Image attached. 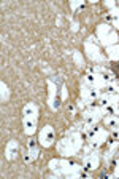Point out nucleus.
I'll list each match as a JSON object with an SVG mask.
<instances>
[{
	"mask_svg": "<svg viewBox=\"0 0 119 179\" xmlns=\"http://www.w3.org/2000/svg\"><path fill=\"white\" fill-rule=\"evenodd\" d=\"M97 168V158H94V157H89V158L84 160V165H83V170L86 171H92Z\"/></svg>",
	"mask_w": 119,
	"mask_h": 179,
	"instance_id": "obj_5",
	"label": "nucleus"
},
{
	"mask_svg": "<svg viewBox=\"0 0 119 179\" xmlns=\"http://www.w3.org/2000/svg\"><path fill=\"white\" fill-rule=\"evenodd\" d=\"M37 122H38L37 106L33 103L26 104V107H24V133L27 136H32L37 131Z\"/></svg>",
	"mask_w": 119,
	"mask_h": 179,
	"instance_id": "obj_1",
	"label": "nucleus"
},
{
	"mask_svg": "<svg viewBox=\"0 0 119 179\" xmlns=\"http://www.w3.org/2000/svg\"><path fill=\"white\" fill-rule=\"evenodd\" d=\"M105 112H106V117H114V114H116V112H114V107H113V106H106V107H105Z\"/></svg>",
	"mask_w": 119,
	"mask_h": 179,
	"instance_id": "obj_11",
	"label": "nucleus"
},
{
	"mask_svg": "<svg viewBox=\"0 0 119 179\" xmlns=\"http://www.w3.org/2000/svg\"><path fill=\"white\" fill-rule=\"evenodd\" d=\"M110 166H111V168H113V170H114V168H116V166H117V160H116V158H114V160H113V161H111V165H110Z\"/></svg>",
	"mask_w": 119,
	"mask_h": 179,
	"instance_id": "obj_15",
	"label": "nucleus"
},
{
	"mask_svg": "<svg viewBox=\"0 0 119 179\" xmlns=\"http://www.w3.org/2000/svg\"><path fill=\"white\" fill-rule=\"evenodd\" d=\"M89 98H90V101H94V99H97L99 98V93H97V90H89Z\"/></svg>",
	"mask_w": 119,
	"mask_h": 179,
	"instance_id": "obj_12",
	"label": "nucleus"
},
{
	"mask_svg": "<svg viewBox=\"0 0 119 179\" xmlns=\"http://www.w3.org/2000/svg\"><path fill=\"white\" fill-rule=\"evenodd\" d=\"M116 160H117V163H119V152H117V155H116Z\"/></svg>",
	"mask_w": 119,
	"mask_h": 179,
	"instance_id": "obj_20",
	"label": "nucleus"
},
{
	"mask_svg": "<svg viewBox=\"0 0 119 179\" xmlns=\"http://www.w3.org/2000/svg\"><path fill=\"white\" fill-rule=\"evenodd\" d=\"M86 122H87V123H92V117H90V115H89V117H87V119H86Z\"/></svg>",
	"mask_w": 119,
	"mask_h": 179,
	"instance_id": "obj_17",
	"label": "nucleus"
},
{
	"mask_svg": "<svg viewBox=\"0 0 119 179\" xmlns=\"http://www.w3.org/2000/svg\"><path fill=\"white\" fill-rule=\"evenodd\" d=\"M18 152H19V144L16 142V141H11L7 145V157H8L10 160H14L16 155H18Z\"/></svg>",
	"mask_w": 119,
	"mask_h": 179,
	"instance_id": "obj_3",
	"label": "nucleus"
},
{
	"mask_svg": "<svg viewBox=\"0 0 119 179\" xmlns=\"http://www.w3.org/2000/svg\"><path fill=\"white\" fill-rule=\"evenodd\" d=\"M106 94H114L116 93V86L113 85V83H106V86L105 88H102Z\"/></svg>",
	"mask_w": 119,
	"mask_h": 179,
	"instance_id": "obj_9",
	"label": "nucleus"
},
{
	"mask_svg": "<svg viewBox=\"0 0 119 179\" xmlns=\"http://www.w3.org/2000/svg\"><path fill=\"white\" fill-rule=\"evenodd\" d=\"M117 31H119V26H117Z\"/></svg>",
	"mask_w": 119,
	"mask_h": 179,
	"instance_id": "obj_21",
	"label": "nucleus"
},
{
	"mask_svg": "<svg viewBox=\"0 0 119 179\" xmlns=\"http://www.w3.org/2000/svg\"><path fill=\"white\" fill-rule=\"evenodd\" d=\"M102 80L105 83H111V82H114V75H113L111 72H103V74H102Z\"/></svg>",
	"mask_w": 119,
	"mask_h": 179,
	"instance_id": "obj_8",
	"label": "nucleus"
},
{
	"mask_svg": "<svg viewBox=\"0 0 119 179\" xmlns=\"http://www.w3.org/2000/svg\"><path fill=\"white\" fill-rule=\"evenodd\" d=\"M67 114H69L70 117H75V106H73V104L67 106Z\"/></svg>",
	"mask_w": 119,
	"mask_h": 179,
	"instance_id": "obj_13",
	"label": "nucleus"
},
{
	"mask_svg": "<svg viewBox=\"0 0 119 179\" xmlns=\"http://www.w3.org/2000/svg\"><path fill=\"white\" fill-rule=\"evenodd\" d=\"M27 150L30 152V155L33 157V160L37 158V152H38V147H37V139L33 136H29L27 139Z\"/></svg>",
	"mask_w": 119,
	"mask_h": 179,
	"instance_id": "obj_4",
	"label": "nucleus"
},
{
	"mask_svg": "<svg viewBox=\"0 0 119 179\" xmlns=\"http://www.w3.org/2000/svg\"><path fill=\"white\" fill-rule=\"evenodd\" d=\"M86 80H87L89 83H94V82H95V77H94L92 74H87V75H86Z\"/></svg>",
	"mask_w": 119,
	"mask_h": 179,
	"instance_id": "obj_14",
	"label": "nucleus"
},
{
	"mask_svg": "<svg viewBox=\"0 0 119 179\" xmlns=\"http://www.w3.org/2000/svg\"><path fill=\"white\" fill-rule=\"evenodd\" d=\"M99 131H100V126H97V125L89 126V130H87V138H89V139H92V138H94Z\"/></svg>",
	"mask_w": 119,
	"mask_h": 179,
	"instance_id": "obj_7",
	"label": "nucleus"
},
{
	"mask_svg": "<svg viewBox=\"0 0 119 179\" xmlns=\"http://www.w3.org/2000/svg\"><path fill=\"white\" fill-rule=\"evenodd\" d=\"M97 101H99V107H106V106L110 104L108 96H103V98H100V99H97Z\"/></svg>",
	"mask_w": 119,
	"mask_h": 179,
	"instance_id": "obj_10",
	"label": "nucleus"
},
{
	"mask_svg": "<svg viewBox=\"0 0 119 179\" xmlns=\"http://www.w3.org/2000/svg\"><path fill=\"white\" fill-rule=\"evenodd\" d=\"M116 93H119V83H117V85H116Z\"/></svg>",
	"mask_w": 119,
	"mask_h": 179,
	"instance_id": "obj_18",
	"label": "nucleus"
},
{
	"mask_svg": "<svg viewBox=\"0 0 119 179\" xmlns=\"http://www.w3.org/2000/svg\"><path fill=\"white\" fill-rule=\"evenodd\" d=\"M105 125L108 128H111V130H119V120L116 119V117H106Z\"/></svg>",
	"mask_w": 119,
	"mask_h": 179,
	"instance_id": "obj_6",
	"label": "nucleus"
},
{
	"mask_svg": "<svg viewBox=\"0 0 119 179\" xmlns=\"http://www.w3.org/2000/svg\"><path fill=\"white\" fill-rule=\"evenodd\" d=\"M100 177H102V179H108V177H110V174H108V173H102Z\"/></svg>",
	"mask_w": 119,
	"mask_h": 179,
	"instance_id": "obj_16",
	"label": "nucleus"
},
{
	"mask_svg": "<svg viewBox=\"0 0 119 179\" xmlns=\"http://www.w3.org/2000/svg\"><path fill=\"white\" fill-rule=\"evenodd\" d=\"M114 117H116V119L119 120V112H117V114H114Z\"/></svg>",
	"mask_w": 119,
	"mask_h": 179,
	"instance_id": "obj_19",
	"label": "nucleus"
},
{
	"mask_svg": "<svg viewBox=\"0 0 119 179\" xmlns=\"http://www.w3.org/2000/svg\"><path fill=\"white\" fill-rule=\"evenodd\" d=\"M40 144L43 145V147H51L54 142V128L51 125H46L43 126V130L40 131Z\"/></svg>",
	"mask_w": 119,
	"mask_h": 179,
	"instance_id": "obj_2",
	"label": "nucleus"
}]
</instances>
